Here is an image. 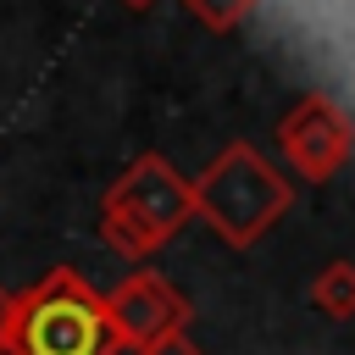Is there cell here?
Instances as JSON below:
<instances>
[{
    "label": "cell",
    "instance_id": "cell-1",
    "mask_svg": "<svg viewBox=\"0 0 355 355\" xmlns=\"http://www.w3.org/2000/svg\"><path fill=\"white\" fill-rule=\"evenodd\" d=\"M189 200L194 222H205L227 250H250L272 222H283V211L294 205V183L250 139H227L189 178Z\"/></svg>",
    "mask_w": 355,
    "mask_h": 355
},
{
    "label": "cell",
    "instance_id": "cell-2",
    "mask_svg": "<svg viewBox=\"0 0 355 355\" xmlns=\"http://www.w3.org/2000/svg\"><path fill=\"white\" fill-rule=\"evenodd\" d=\"M116 349L122 344L111 333L100 288L72 266H55L11 294L6 355H116Z\"/></svg>",
    "mask_w": 355,
    "mask_h": 355
},
{
    "label": "cell",
    "instance_id": "cell-3",
    "mask_svg": "<svg viewBox=\"0 0 355 355\" xmlns=\"http://www.w3.org/2000/svg\"><path fill=\"white\" fill-rule=\"evenodd\" d=\"M183 222H194L189 178L166 155H155V150L133 155V166L100 194V239L122 261L155 255L166 239H178Z\"/></svg>",
    "mask_w": 355,
    "mask_h": 355
},
{
    "label": "cell",
    "instance_id": "cell-4",
    "mask_svg": "<svg viewBox=\"0 0 355 355\" xmlns=\"http://www.w3.org/2000/svg\"><path fill=\"white\" fill-rule=\"evenodd\" d=\"M277 150H283L294 178L327 183L355 155V122L333 94H305L277 116Z\"/></svg>",
    "mask_w": 355,
    "mask_h": 355
},
{
    "label": "cell",
    "instance_id": "cell-5",
    "mask_svg": "<svg viewBox=\"0 0 355 355\" xmlns=\"http://www.w3.org/2000/svg\"><path fill=\"white\" fill-rule=\"evenodd\" d=\"M100 300H105V316H111V333L122 349H139L161 333L189 327V294L172 288L155 266H133L122 283L100 288Z\"/></svg>",
    "mask_w": 355,
    "mask_h": 355
},
{
    "label": "cell",
    "instance_id": "cell-6",
    "mask_svg": "<svg viewBox=\"0 0 355 355\" xmlns=\"http://www.w3.org/2000/svg\"><path fill=\"white\" fill-rule=\"evenodd\" d=\"M311 305L327 322H349L355 316V261H327L311 277Z\"/></svg>",
    "mask_w": 355,
    "mask_h": 355
},
{
    "label": "cell",
    "instance_id": "cell-7",
    "mask_svg": "<svg viewBox=\"0 0 355 355\" xmlns=\"http://www.w3.org/2000/svg\"><path fill=\"white\" fill-rule=\"evenodd\" d=\"M183 6H189L194 17H205L211 28H222V33H227V28H239L261 0H183Z\"/></svg>",
    "mask_w": 355,
    "mask_h": 355
},
{
    "label": "cell",
    "instance_id": "cell-8",
    "mask_svg": "<svg viewBox=\"0 0 355 355\" xmlns=\"http://www.w3.org/2000/svg\"><path fill=\"white\" fill-rule=\"evenodd\" d=\"M133 355H205L194 338H189V327H178V333H161V338H150V344H139Z\"/></svg>",
    "mask_w": 355,
    "mask_h": 355
},
{
    "label": "cell",
    "instance_id": "cell-9",
    "mask_svg": "<svg viewBox=\"0 0 355 355\" xmlns=\"http://www.w3.org/2000/svg\"><path fill=\"white\" fill-rule=\"evenodd\" d=\"M6 311H11V294L0 288V355H6Z\"/></svg>",
    "mask_w": 355,
    "mask_h": 355
},
{
    "label": "cell",
    "instance_id": "cell-10",
    "mask_svg": "<svg viewBox=\"0 0 355 355\" xmlns=\"http://www.w3.org/2000/svg\"><path fill=\"white\" fill-rule=\"evenodd\" d=\"M122 6H128V11H150L155 0H122Z\"/></svg>",
    "mask_w": 355,
    "mask_h": 355
}]
</instances>
